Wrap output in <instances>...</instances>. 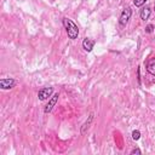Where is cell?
Wrapping results in <instances>:
<instances>
[{"label": "cell", "instance_id": "cell-1", "mask_svg": "<svg viewBox=\"0 0 155 155\" xmlns=\"http://www.w3.org/2000/svg\"><path fill=\"white\" fill-rule=\"evenodd\" d=\"M63 25H64V28L67 30V34H68L69 39H73L74 40V39L78 38V35H79V28H78V25L71 19L64 17L63 18Z\"/></svg>", "mask_w": 155, "mask_h": 155}, {"label": "cell", "instance_id": "cell-2", "mask_svg": "<svg viewBox=\"0 0 155 155\" xmlns=\"http://www.w3.org/2000/svg\"><path fill=\"white\" fill-rule=\"evenodd\" d=\"M131 16H132V10H131L130 7H125V8L122 10L121 15H120V18H119V24H120L121 28L126 27V24L128 23Z\"/></svg>", "mask_w": 155, "mask_h": 155}, {"label": "cell", "instance_id": "cell-3", "mask_svg": "<svg viewBox=\"0 0 155 155\" xmlns=\"http://www.w3.org/2000/svg\"><path fill=\"white\" fill-rule=\"evenodd\" d=\"M53 92V88L52 87H42L39 92H38V97L40 101H46Z\"/></svg>", "mask_w": 155, "mask_h": 155}, {"label": "cell", "instance_id": "cell-4", "mask_svg": "<svg viewBox=\"0 0 155 155\" xmlns=\"http://www.w3.org/2000/svg\"><path fill=\"white\" fill-rule=\"evenodd\" d=\"M15 85H16V80H13V79H1L0 80V87L2 88V90H10V88H12V87H15Z\"/></svg>", "mask_w": 155, "mask_h": 155}, {"label": "cell", "instance_id": "cell-5", "mask_svg": "<svg viewBox=\"0 0 155 155\" xmlns=\"http://www.w3.org/2000/svg\"><path fill=\"white\" fill-rule=\"evenodd\" d=\"M58 93H56V94H53L52 96V98L48 101V103H47V105L45 107V113L47 114V113H50V111H52V109H53V107L56 105V103H57V101H58Z\"/></svg>", "mask_w": 155, "mask_h": 155}, {"label": "cell", "instance_id": "cell-6", "mask_svg": "<svg viewBox=\"0 0 155 155\" xmlns=\"http://www.w3.org/2000/svg\"><path fill=\"white\" fill-rule=\"evenodd\" d=\"M93 46H94V40L90 39V38L84 39V41H82V47H84V50H85V51L91 52V51H92V48H93Z\"/></svg>", "mask_w": 155, "mask_h": 155}, {"label": "cell", "instance_id": "cell-7", "mask_svg": "<svg viewBox=\"0 0 155 155\" xmlns=\"http://www.w3.org/2000/svg\"><path fill=\"white\" fill-rule=\"evenodd\" d=\"M147 70H148L151 75L155 76V57H153V58H150V59L148 61V63H147Z\"/></svg>", "mask_w": 155, "mask_h": 155}, {"label": "cell", "instance_id": "cell-8", "mask_svg": "<svg viewBox=\"0 0 155 155\" xmlns=\"http://www.w3.org/2000/svg\"><path fill=\"white\" fill-rule=\"evenodd\" d=\"M92 120H93V113H91V114H90L88 119H87V120L85 121V124L82 125V127H81V134H85V133H86V131L88 130V127H90V125H91Z\"/></svg>", "mask_w": 155, "mask_h": 155}, {"label": "cell", "instance_id": "cell-9", "mask_svg": "<svg viewBox=\"0 0 155 155\" xmlns=\"http://www.w3.org/2000/svg\"><path fill=\"white\" fill-rule=\"evenodd\" d=\"M150 13H151V10H150V7L149 6H144L142 10H140V18L143 19V21H145V19H148L149 18V16H150Z\"/></svg>", "mask_w": 155, "mask_h": 155}, {"label": "cell", "instance_id": "cell-10", "mask_svg": "<svg viewBox=\"0 0 155 155\" xmlns=\"http://www.w3.org/2000/svg\"><path fill=\"white\" fill-rule=\"evenodd\" d=\"M132 138H133L134 140H138V139L140 138V132H139V131H133V132H132Z\"/></svg>", "mask_w": 155, "mask_h": 155}, {"label": "cell", "instance_id": "cell-11", "mask_svg": "<svg viewBox=\"0 0 155 155\" xmlns=\"http://www.w3.org/2000/svg\"><path fill=\"white\" fill-rule=\"evenodd\" d=\"M145 1H147V0H133V4H134L137 7H140V6H143V5L145 4Z\"/></svg>", "mask_w": 155, "mask_h": 155}, {"label": "cell", "instance_id": "cell-12", "mask_svg": "<svg viewBox=\"0 0 155 155\" xmlns=\"http://www.w3.org/2000/svg\"><path fill=\"white\" fill-rule=\"evenodd\" d=\"M153 30H154V25H153V24H148V25L145 27V31H147V33H153Z\"/></svg>", "mask_w": 155, "mask_h": 155}, {"label": "cell", "instance_id": "cell-13", "mask_svg": "<svg viewBox=\"0 0 155 155\" xmlns=\"http://www.w3.org/2000/svg\"><path fill=\"white\" fill-rule=\"evenodd\" d=\"M131 154H132V155H133V154H142V151H140L138 148H136V149H133V150L131 151Z\"/></svg>", "mask_w": 155, "mask_h": 155}, {"label": "cell", "instance_id": "cell-14", "mask_svg": "<svg viewBox=\"0 0 155 155\" xmlns=\"http://www.w3.org/2000/svg\"><path fill=\"white\" fill-rule=\"evenodd\" d=\"M154 11H155V1H154Z\"/></svg>", "mask_w": 155, "mask_h": 155}]
</instances>
